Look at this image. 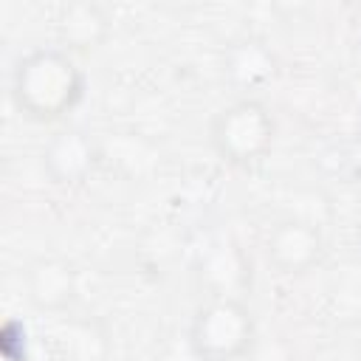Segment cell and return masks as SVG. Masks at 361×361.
<instances>
[{
  "instance_id": "7",
  "label": "cell",
  "mask_w": 361,
  "mask_h": 361,
  "mask_svg": "<svg viewBox=\"0 0 361 361\" xmlns=\"http://www.w3.org/2000/svg\"><path fill=\"white\" fill-rule=\"evenodd\" d=\"M200 279L212 288V296H237L248 282V265L237 245L217 243L200 259Z\"/></svg>"
},
{
  "instance_id": "1",
  "label": "cell",
  "mask_w": 361,
  "mask_h": 361,
  "mask_svg": "<svg viewBox=\"0 0 361 361\" xmlns=\"http://www.w3.org/2000/svg\"><path fill=\"white\" fill-rule=\"evenodd\" d=\"M14 102L34 121H56L85 96V76L59 48L28 54L14 71Z\"/></svg>"
},
{
  "instance_id": "10",
  "label": "cell",
  "mask_w": 361,
  "mask_h": 361,
  "mask_svg": "<svg viewBox=\"0 0 361 361\" xmlns=\"http://www.w3.org/2000/svg\"><path fill=\"white\" fill-rule=\"evenodd\" d=\"M59 358L62 361H104L110 341L99 322L93 319H76L59 333Z\"/></svg>"
},
{
  "instance_id": "9",
  "label": "cell",
  "mask_w": 361,
  "mask_h": 361,
  "mask_svg": "<svg viewBox=\"0 0 361 361\" xmlns=\"http://www.w3.org/2000/svg\"><path fill=\"white\" fill-rule=\"evenodd\" d=\"M107 28H110V23H107L104 11L93 3H73L62 11V20H59V34L68 42V48H73V51L96 48L107 37Z\"/></svg>"
},
{
  "instance_id": "4",
  "label": "cell",
  "mask_w": 361,
  "mask_h": 361,
  "mask_svg": "<svg viewBox=\"0 0 361 361\" xmlns=\"http://www.w3.org/2000/svg\"><path fill=\"white\" fill-rule=\"evenodd\" d=\"M324 254V240L319 226L302 217L279 220L265 237V257L279 274H305Z\"/></svg>"
},
{
  "instance_id": "3",
  "label": "cell",
  "mask_w": 361,
  "mask_h": 361,
  "mask_svg": "<svg viewBox=\"0 0 361 361\" xmlns=\"http://www.w3.org/2000/svg\"><path fill=\"white\" fill-rule=\"evenodd\" d=\"M274 118L257 99H237L223 107L209 127L212 149L231 166H254L274 147Z\"/></svg>"
},
{
  "instance_id": "11",
  "label": "cell",
  "mask_w": 361,
  "mask_h": 361,
  "mask_svg": "<svg viewBox=\"0 0 361 361\" xmlns=\"http://www.w3.org/2000/svg\"><path fill=\"white\" fill-rule=\"evenodd\" d=\"M358 138H361V118H358Z\"/></svg>"
},
{
  "instance_id": "2",
  "label": "cell",
  "mask_w": 361,
  "mask_h": 361,
  "mask_svg": "<svg viewBox=\"0 0 361 361\" xmlns=\"http://www.w3.org/2000/svg\"><path fill=\"white\" fill-rule=\"evenodd\" d=\"M254 316L240 296H209L192 316L186 341L200 361H237L254 344Z\"/></svg>"
},
{
  "instance_id": "5",
  "label": "cell",
  "mask_w": 361,
  "mask_h": 361,
  "mask_svg": "<svg viewBox=\"0 0 361 361\" xmlns=\"http://www.w3.org/2000/svg\"><path fill=\"white\" fill-rule=\"evenodd\" d=\"M93 164H96V149L82 130H59L42 152V166L51 175V180L59 186L82 183L90 175Z\"/></svg>"
},
{
  "instance_id": "6",
  "label": "cell",
  "mask_w": 361,
  "mask_h": 361,
  "mask_svg": "<svg viewBox=\"0 0 361 361\" xmlns=\"http://www.w3.org/2000/svg\"><path fill=\"white\" fill-rule=\"evenodd\" d=\"M28 296L37 307H65L76 293V274L65 259H37L25 274Z\"/></svg>"
},
{
  "instance_id": "8",
  "label": "cell",
  "mask_w": 361,
  "mask_h": 361,
  "mask_svg": "<svg viewBox=\"0 0 361 361\" xmlns=\"http://www.w3.org/2000/svg\"><path fill=\"white\" fill-rule=\"evenodd\" d=\"M274 56L268 48H262V42L257 39H245V42H237L228 56H226V73L228 79L243 87V90H257L262 87L265 82H271L274 76Z\"/></svg>"
}]
</instances>
